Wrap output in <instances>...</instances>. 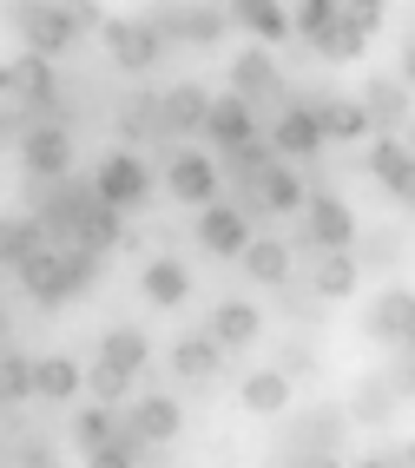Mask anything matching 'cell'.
<instances>
[{
    "label": "cell",
    "instance_id": "obj_1",
    "mask_svg": "<svg viewBox=\"0 0 415 468\" xmlns=\"http://www.w3.org/2000/svg\"><path fill=\"white\" fill-rule=\"evenodd\" d=\"M356 211H349L324 178H316V192H310V205L297 211V238H291V251L297 258H316V251H356Z\"/></svg>",
    "mask_w": 415,
    "mask_h": 468
},
{
    "label": "cell",
    "instance_id": "obj_2",
    "mask_svg": "<svg viewBox=\"0 0 415 468\" xmlns=\"http://www.w3.org/2000/svg\"><path fill=\"white\" fill-rule=\"evenodd\" d=\"M225 80H231L225 92H238V100L258 112L264 126H271L283 106H291V80H283V67H277V53H271V47H244V53L231 59V73H225Z\"/></svg>",
    "mask_w": 415,
    "mask_h": 468
},
{
    "label": "cell",
    "instance_id": "obj_3",
    "mask_svg": "<svg viewBox=\"0 0 415 468\" xmlns=\"http://www.w3.org/2000/svg\"><path fill=\"white\" fill-rule=\"evenodd\" d=\"M0 100L27 106L34 119H53V112H59V67L20 47L14 59H0Z\"/></svg>",
    "mask_w": 415,
    "mask_h": 468
},
{
    "label": "cell",
    "instance_id": "obj_4",
    "mask_svg": "<svg viewBox=\"0 0 415 468\" xmlns=\"http://www.w3.org/2000/svg\"><path fill=\"white\" fill-rule=\"evenodd\" d=\"M145 20H152L165 40H185V47H218V40L231 34L225 0H191V7H178V0H158Z\"/></svg>",
    "mask_w": 415,
    "mask_h": 468
},
{
    "label": "cell",
    "instance_id": "obj_5",
    "mask_svg": "<svg viewBox=\"0 0 415 468\" xmlns=\"http://www.w3.org/2000/svg\"><path fill=\"white\" fill-rule=\"evenodd\" d=\"M100 40H106V59H112L119 73H152L158 59H165V47H172L145 14H119V20H106Z\"/></svg>",
    "mask_w": 415,
    "mask_h": 468
},
{
    "label": "cell",
    "instance_id": "obj_6",
    "mask_svg": "<svg viewBox=\"0 0 415 468\" xmlns=\"http://www.w3.org/2000/svg\"><path fill=\"white\" fill-rule=\"evenodd\" d=\"M152 185H158V172L139 159V152H106V159L92 165V192H100L106 205H119V211H145Z\"/></svg>",
    "mask_w": 415,
    "mask_h": 468
},
{
    "label": "cell",
    "instance_id": "obj_7",
    "mask_svg": "<svg viewBox=\"0 0 415 468\" xmlns=\"http://www.w3.org/2000/svg\"><path fill=\"white\" fill-rule=\"evenodd\" d=\"M165 192H172L178 205H191V211H205V205H218V198H225V172H218V159H211V152H191V145H178L172 159H165Z\"/></svg>",
    "mask_w": 415,
    "mask_h": 468
},
{
    "label": "cell",
    "instance_id": "obj_8",
    "mask_svg": "<svg viewBox=\"0 0 415 468\" xmlns=\"http://www.w3.org/2000/svg\"><path fill=\"white\" fill-rule=\"evenodd\" d=\"M191 238H198V251H205V258H225V264H238V258H244V244L258 238V225H250V218H244L231 198H218V205H205V211H198Z\"/></svg>",
    "mask_w": 415,
    "mask_h": 468
},
{
    "label": "cell",
    "instance_id": "obj_9",
    "mask_svg": "<svg viewBox=\"0 0 415 468\" xmlns=\"http://www.w3.org/2000/svg\"><path fill=\"white\" fill-rule=\"evenodd\" d=\"M14 152H20V172L27 178H67L73 172V133L59 126V119H34Z\"/></svg>",
    "mask_w": 415,
    "mask_h": 468
},
{
    "label": "cell",
    "instance_id": "obj_10",
    "mask_svg": "<svg viewBox=\"0 0 415 468\" xmlns=\"http://www.w3.org/2000/svg\"><path fill=\"white\" fill-rule=\"evenodd\" d=\"M119 416H125V429H133L139 442H158V449H172V442H178V429H185V410H178V396H165V389H152V396H133Z\"/></svg>",
    "mask_w": 415,
    "mask_h": 468
},
{
    "label": "cell",
    "instance_id": "obj_11",
    "mask_svg": "<svg viewBox=\"0 0 415 468\" xmlns=\"http://www.w3.org/2000/svg\"><path fill=\"white\" fill-rule=\"evenodd\" d=\"M264 133H271V145H277V159H291V165H310L316 152L330 145V139H324V126H316V112H310V106H297V100L283 106Z\"/></svg>",
    "mask_w": 415,
    "mask_h": 468
},
{
    "label": "cell",
    "instance_id": "obj_12",
    "mask_svg": "<svg viewBox=\"0 0 415 468\" xmlns=\"http://www.w3.org/2000/svg\"><path fill=\"white\" fill-rule=\"evenodd\" d=\"M363 330H369L376 343H396V350H415V291H409V284H389V291H376V303H369Z\"/></svg>",
    "mask_w": 415,
    "mask_h": 468
},
{
    "label": "cell",
    "instance_id": "obj_13",
    "mask_svg": "<svg viewBox=\"0 0 415 468\" xmlns=\"http://www.w3.org/2000/svg\"><path fill=\"white\" fill-rule=\"evenodd\" d=\"M231 27H244L258 47H291L297 40V20H291V0H225Z\"/></svg>",
    "mask_w": 415,
    "mask_h": 468
},
{
    "label": "cell",
    "instance_id": "obj_14",
    "mask_svg": "<svg viewBox=\"0 0 415 468\" xmlns=\"http://www.w3.org/2000/svg\"><path fill=\"white\" fill-rule=\"evenodd\" d=\"M363 112H369V126L376 133H409V119H415V92L396 80V73H376V80H363Z\"/></svg>",
    "mask_w": 415,
    "mask_h": 468
},
{
    "label": "cell",
    "instance_id": "obj_15",
    "mask_svg": "<svg viewBox=\"0 0 415 468\" xmlns=\"http://www.w3.org/2000/svg\"><path fill=\"white\" fill-rule=\"evenodd\" d=\"M14 277H20V291L34 297L40 310H59V303H73V284H67V258H59V244H40V251L27 258Z\"/></svg>",
    "mask_w": 415,
    "mask_h": 468
},
{
    "label": "cell",
    "instance_id": "obj_16",
    "mask_svg": "<svg viewBox=\"0 0 415 468\" xmlns=\"http://www.w3.org/2000/svg\"><path fill=\"white\" fill-rule=\"evenodd\" d=\"M238 264H244L250 284H264V291H283L297 277V251H291V238H277V231H258V238L244 244Z\"/></svg>",
    "mask_w": 415,
    "mask_h": 468
},
{
    "label": "cell",
    "instance_id": "obj_17",
    "mask_svg": "<svg viewBox=\"0 0 415 468\" xmlns=\"http://www.w3.org/2000/svg\"><path fill=\"white\" fill-rule=\"evenodd\" d=\"M165 363H172L178 383H218V377H225V350H218L211 330H185V336H172Z\"/></svg>",
    "mask_w": 415,
    "mask_h": 468
},
{
    "label": "cell",
    "instance_id": "obj_18",
    "mask_svg": "<svg viewBox=\"0 0 415 468\" xmlns=\"http://www.w3.org/2000/svg\"><path fill=\"white\" fill-rule=\"evenodd\" d=\"M264 133V119L250 112L238 92H218L211 100V112H205V133L198 139H211V152H231V145H244V139H258Z\"/></svg>",
    "mask_w": 415,
    "mask_h": 468
},
{
    "label": "cell",
    "instance_id": "obj_19",
    "mask_svg": "<svg viewBox=\"0 0 415 468\" xmlns=\"http://www.w3.org/2000/svg\"><path fill=\"white\" fill-rule=\"evenodd\" d=\"M211 100H218V92H211L205 80H178V86H165V92H158L165 133H172V139H185V133H205V112H211Z\"/></svg>",
    "mask_w": 415,
    "mask_h": 468
},
{
    "label": "cell",
    "instance_id": "obj_20",
    "mask_svg": "<svg viewBox=\"0 0 415 468\" xmlns=\"http://www.w3.org/2000/svg\"><path fill=\"white\" fill-rule=\"evenodd\" d=\"M14 34H20L27 53H40V59H59V53H73V47H80V40H73V27H67V14H59V0H47V7H34L27 20H14Z\"/></svg>",
    "mask_w": 415,
    "mask_h": 468
},
{
    "label": "cell",
    "instance_id": "obj_21",
    "mask_svg": "<svg viewBox=\"0 0 415 468\" xmlns=\"http://www.w3.org/2000/svg\"><path fill=\"white\" fill-rule=\"evenodd\" d=\"M211 336H218V350L225 356H238V350H250V343L264 336V310L258 303H244V297H225L211 310V324H205Z\"/></svg>",
    "mask_w": 415,
    "mask_h": 468
},
{
    "label": "cell",
    "instance_id": "obj_22",
    "mask_svg": "<svg viewBox=\"0 0 415 468\" xmlns=\"http://www.w3.org/2000/svg\"><path fill=\"white\" fill-rule=\"evenodd\" d=\"M316 126H324V139H330V145H369V139H376L363 100H349V92H330V100L316 106Z\"/></svg>",
    "mask_w": 415,
    "mask_h": 468
},
{
    "label": "cell",
    "instance_id": "obj_23",
    "mask_svg": "<svg viewBox=\"0 0 415 468\" xmlns=\"http://www.w3.org/2000/svg\"><path fill=\"white\" fill-rule=\"evenodd\" d=\"M303 284H310L316 297H324V303H343L349 291L363 284V264H356V251H316V258H310V277H303Z\"/></svg>",
    "mask_w": 415,
    "mask_h": 468
},
{
    "label": "cell",
    "instance_id": "obj_24",
    "mask_svg": "<svg viewBox=\"0 0 415 468\" xmlns=\"http://www.w3.org/2000/svg\"><path fill=\"white\" fill-rule=\"evenodd\" d=\"M291 396H297V383L283 377L277 363H271V369H250V377L238 383V402H244V416H283V410H291Z\"/></svg>",
    "mask_w": 415,
    "mask_h": 468
},
{
    "label": "cell",
    "instance_id": "obj_25",
    "mask_svg": "<svg viewBox=\"0 0 415 468\" xmlns=\"http://www.w3.org/2000/svg\"><path fill=\"white\" fill-rule=\"evenodd\" d=\"M40 244H53V238L34 211H0V271H20Z\"/></svg>",
    "mask_w": 415,
    "mask_h": 468
},
{
    "label": "cell",
    "instance_id": "obj_26",
    "mask_svg": "<svg viewBox=\"0 0 415 468\" xmlns=\"http://www.w3.org/2000/svg\"><path fill=\"white\" fill-rule=\"evenodd\" d=\"M258 192H264V205H271V218H291V211H303L310 205V192H316V178H303L291 159H277L264 178H258Z\"/></svg>",
    "mask_w": 415,
    "mask_h": 468
},
{
    "label": "cell",
    "instance_id": "obj_27",
    "mask_svg": "<svg viewBox=\"0 0 415 468\" xmlns=\"http://www.w3.org/2000/svg\"><path fill=\"white\" fill-rule=\"evenodd\" d=\"M139 291H145V303H152V310H178V303L191 297V271H185L178 258H145Z\"/></svg>",
    "mask_w": 415,
    "mask_h": 468
},
{
    "label": "cell",
    "instance_id": "obj_28",
    "mask_svg": "<svg viewBox=\"0 0 415 468\" xmlns=\"http://www.w3.org/2000/svg\"><path fill=\"white\" fill-rule=\"evenodd\" d=\"M396 402H402L396 396V377H363L343 410H349V422H363V429H389L396 422Z\"/></svg>",
    "mask_w": 415,
    "mask_h": 468
},
{
    "label": "cell",
    "instance_id": "obj_29",
    "mask_svg": "<svg viewBox=\"0 0 415 468\" xmlns=\"http://www.w3.org/2000/svg\"><path fill=\"white\" fill-rule=\"evenodd\" d=\"M86 396V369L73 356H34V402H73Z\"/></svg>",
    "mask_w": 415,
    "mask_h": 468
},
{
    "label": "cell",
    "instance_id": "obj_30",
    "mask_svg": "<svg viewBox=\"0 0 415 468\" xmlns=\"http://www.w3.org/2000/svg\"><path fill=\"white\" fill-rule=\"evenodd\" d=\"M100 356H106V363H119V369H133V377H145V369H152V336H145V330H133V324H119V330H106V336H100Z\"/></svg>",
    "mask_w": 415,
    "mask_h": 468
},
{
    "label": "cell",
    "instance_id": "obj_31",
    "mask_svg": "<svg viewBox=\"0 0 415 468\" xmlns=\"http://www.w3.org/2000/svg\"><path fill=\"white\" fill-rule=\"evenodd\" d=\"M73 244H92V251H119L125 244V211L106 205V198H92V211L80 218V238Z\"/></svg>",
    "mask_w": 415,
    "mask_h": 468
},
{
    "label": "cell",
    "instance_id": "obj_32",
    "mask_svg": "<svg viewBox=\"0 0 415 468\" xmlns=\"http://www.w3.org/2000/svg\"><path fill=\"white\" fill-rule=\"evenodd\" d=\"M133 389H139V377H133V369H119V363H106V356L86 369V396L106 402V410H125V402H133Z\"/></svg>",
    "mask_w": 415,
    "mask_h": 468
},
{
    "label": "cell",
    "instance_id": "obj_33",
    "mask_svg": "<svg viewBox=\"0 0 415 468\" xmlns=\"http://www.w3.org/2000/svg\"><path fill=\"white\" fill-rule=\"evenodd\" d=\"M363 47H369V34H363V27H349L343 14H336L330 34H316V40H310V53L324 59V67H349V59H363Z\"/></svg>",
    "mask_w": 415,
    "mask_h": 468
},
{
    "label": "cell",
    "instance_id": "obj_34",
    "mask_svg": "<svg viewBox=\"0 0 415 468\" xmlns=\"http://www.w3.org/2000/svg\"><path fill=\"white\" fill-rule=\"evenodd\" d=\"M112 429H119V410H106V402H86V410L73 416L67 435H73V449H80V455H92V449H106V442H112Z\"/></svg>",
    "mask_w": 415,
    "mask_h": 468
},
{
    "label": "cell",
    "instance_id": "obj_35",
    "mask_svg": "<svg viewBox=\"0 0 415 468\" xmlns=\"http://www.w3.org/2000/svg\"><path fill=\"white\" fill-rule=\"evenodd\" d=\"M356 165H363L376 185H389V178L409 165V139H402V133H376V139H369V152H363Z\"/></svg>",
    "mask_w": 415,
    "mask_h": 468
},
{
    "label": "cell",
    "instance_id": "obj_36",
    "mask_svg": "<svg viewBox=\"0 0 415 468\" xmlns=\"http://www.w3.org/2000/svg\"><path fill=\"white\" fill-rule=\"evenodd\" d=\"M20 402H34V356L0 350V410H20Z\"/></svg>",
    "mask_w": 415,
    "mask_h": 468
},
{
    "label": "cell",
    "instance_id": "obj_37",
    "mask_svg": "<svg viewBox=\"0 0 415 468\" xmlns=\"http://www.w3.org/2000/svg\"><path fill=\"white\" fill-rule=\"evenodd\" d=\"M59 258H67V284H73V297H86L92 284H100V271H106V251H92V244H59Z\"/></svg>",
    "mask_w": 415,
    "mask_h": 468
},
{
    "label": "cell",
    "instance_id": "obj_38",
    "mask_svg": "<svg viewBox=\"0 0 415 468\" xmlns=\"http://www.w3.org/2000/svg\"><path fill=\"white\" fill-rule=\"evenodd\" d=\"M336 14H343V0H291V20H297V40H303V47H310L316 34H330Z\"/></svg>",
    "mask_w": 415,
    "mask_h": 468
},
{
    "label": "cell",
    "instance_id": "obj_39",
    "mask_svg": "<svg viewBox=\"0 0 415 468\" xmlns=\"http://www.w3.org/2000/svg\"><path fill=\"white\" fill-rule=\"evenodd\" d=\"M356 264H363V271H396V264H402V231H369V238H356Z\"/></svg>",
    "mask_w": 415,
    "mask_h": 468
},
{
    "label": "cell",
    "instance_id": "obj_40",
    "mask_svg": "<svg viewBox=\"0 0 415 468\" xmlns=\"http://www.w3.org/2000/svg\"><path fill=\"white\" fill-rule=\"evenodd\" d=\"M59 14H67V27H73V40H92V34H106V7L100 0H59Z\"/></svg>",
    "mask_w": 415,
    "mask_h": 468
},
{
    "label": "cell",
    "instance_id": "obj_41",
    "mask_svg": "<svg viewBox=\"0 0 415 468\" xmlns=\"http://www.w3.org/2000/svg\"><path fill=\"white\" fill-rule=\"evenodd\" d=\"M277 369H283V377H291V383H303V377H316V350H310L303 336L277 343Z\"/></svg>",
    "mask_w": 415,
    "mask_h": 468
},
{
    "label": "cell",
    "instance_id": "obj_42",
    "mask_svg": "<svg viewBox=\"0 0 415 468\" xmlns=\"http://www.w3.org/2000/svg\"><path fill=\"white\" fill-rule=\"evenodd\" d=\"M27 126H34V112L14 106V100H0V145H20V139H27Z\"/></svg>",
    "mask_w": 415,
    "mask_h": 468
},
{
    "label": "cell",
    "instance_id": "obj_43",
    "mask_svg": "<svg viewBox=\"0 0 415 468\" xmlns=\"http://www.w3.org/2000/svg\"><path fill=\"white\" fill-rule=\"evenodd\" d=\"M382 192H389V198H396L402 211H415V152H409V165H402V172H396L389 185H382Z\"/></svg>",
    "mask_w": 415,
    "mask_h": 468
},
{
    "label": "cell",
    "instance_id": "obj_44",
    "mask_svg": "<svg viewBox=\"0 0 415 468\" xmlns=\"http://www.w3.org/2000/svg\"><path fill=\"white\" fill-rule=\"evenodd\" d=\"M277 468H343V462H336V449H291Z\"/></svg>",
    "mask_w": 415,
    "mask_h": 468
},
{
    "label": "cell",
    "instance_id": "obj_45",
    "mask_svg": "<svg viewBox=\"0 0 415 468\" xmlns=\"http://www.w3.org/2000/svg\"><path fill=\"white\" fill-rule=\"evenodd\" d=\"M20 468H59V455L40 442V435H34V442H20Z\"/></svg>",
    "mask_w": 415,
    "mask_h": 468
},
{
    "label": "cell",
    "instance_id": "obj_46",
    "mask_svg": "<svg viewBox=\"0 0 415 468\" xmlns=\"http://www.w3.org/2000/svg\"><path fill=\"white\" fill-rule=\"evenodd\" d=\"M343 20H349V27H363V34H376V27H382L376 7H343Z\"/></svg>",
    "mask_w": 415,
    "mask_h": 468
},
{
    "label": "cell",
    "instance_id": "obj_47",
    "mask_svg": "<svg viewBox=\"0 0 415 468\" xmlns=\"http://www.w3.org/2000/svg\"><path fill=\"white\" fill-rule=\"evenodd\" d=\"M349 468H409L402 449H382V455H363V462H349Z\"/></svg>",
    "mask_w": 415,
    "mask_h": 468
},
{
    "label": "cell",
    "instance_id": "obj_48",
    "mask_svg": "<svg viewBox=\"0 0 415 468\" xmlns=\"http://www.w3.org/2000/svg\"><path fill=\"white\" fill-rule=\"evenodd\" d=\"M396 80H402V86H409V92H415V34H409V40H402V67H396Z\"/></svg>",
    "mask_w": 415,
    "mask_h": 468
},
{
    "label": "cell",
    "instance_id": "obj_49",
    "mask_svg": "<svg viewBox=\"0 0 415 468\" xmlns=\"http://www.w3.org/2000/svg\"><path fill=\"white\" fill-rule=\"evenodd\" d=\"M343 7H376V14H382V7H389V0H343Z\"/></svg>",
    "mask_w": 415,
    "mask_h": 468
},
{
    "label": "cell",
    "instance_id": "obj_50",
    "mask_svg": "<svg viewBox=\"0 0 415 468\" xmlns=\"http://www.w3.org/2000/svg\"><path fill=\"white\" fill-rule=\"evenodd\" d=\"M0 336H7V297H0Z\"/></svg>",
    "mask_w": 415,
    "mask_h": 468
},
{
    "label": "cell",
    "instance_id": "obj_51",
    "mask_svg": "<svg viewBox=\"0 0 415 468\" xmlns=\"http://www.w3.org/2000/svg\"><path fill=\"white\" fill-rule=\"evenodd\" d=\"M402 139H409V152H415V119H409V133H402Z\"/></svg>",
    "mask_w": 415,
    "mask_h": 468
},
{
    "label": "cell",
    "instance_id": "obj_52",
    "mask_svg": "<svg viewBox=\"0 0 415 468\" xmlns=\"http://www.w3.org/2000/svg\"><path fill=\"white\" fill-rule=\"evenodd\" d=\"M402 462H409V468H415V442H409V449H402Z\"/></svg>",
    "mask_w": 415,
    "mask_h": 468
},
{
    "label": "cell",
    "instance_id": "obj_53",
    "mask_svg": "<svg viewBox=\"0 0 415 468\" xmlns=\"http://www.w3.org/2000/svg\"><path fill=\"white\" fill-rule=\"evenodd\" d=\"M0 7H7V0H0Z\"/></svg>",
    "mask_w": 415,
    "mask_h": 468
}]
</instances>
